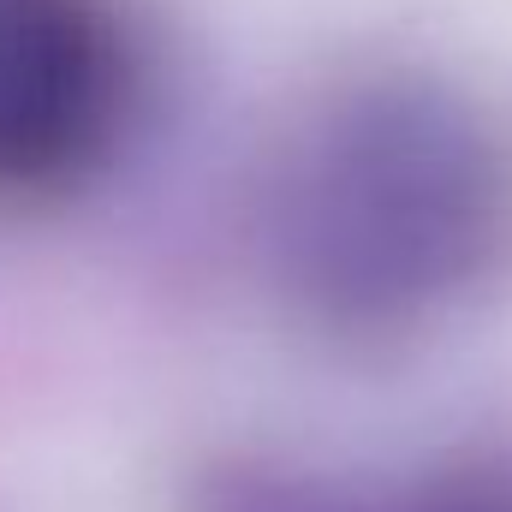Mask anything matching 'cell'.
I'll use <instances>...</instances> for the list:
<instances>
[{"instance_id": "obj_1", "label": "cell", "mask_w": 512, "mask_h": 512, "mask_svg": "<svg viewBox=\"0 0 512 512\" xmlns=\"http://www.w3.org/2000/svg\"><path fill=\"white\" fill-rule=\"evenodd\" d=\"M512 251V149L441 90H370L304 137L274 197L286 280L340 322H411Z\"/></svg>"}, {"instance_id": "obj_2", "label": "cell", "mask_w": 512, "mask_h": 512, "mask_svg": "<svg viewBox=\"0 0 512 512\" xmlns=\"http://www.w3.org/2000/svg\"><path fill=\"white\" fill-rule=\"evenodd\" d=\"M120 102L126 60L96 0H0V191L90 167Z\"/></svg>"}, {"instance_id": "obj_3", "label": "cell", "mask_w": 512, "mask_h": 512, "mask_svg": "<svg viewBox=\"0 0 512 512\" xmlns=\"http://www.w3.org/2000/svg\"><path fill=\"white\" fill-rule=\"evenodd\" d=\"M411 512H512V483H501V477L441 483L429 501H417Z\"/></svg>"}]
</instances>
